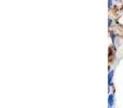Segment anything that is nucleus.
<instances>
[{"instance_id":"obj_1","label":"nucleus","mask_w":123,"mask_h":108,"mask_svg":"<svg viewBox=\"0 0 123 108\" xmlns=\"http://www.w3.org/2000/svg\"><path fill=\"white\" fill-rule=\"evenodd\" d=\"M112 106H113V94H110L109 98H108V107H112Z\"/></svg>"},{"instance_id":"obj_2","label":"nucleus","mask_w":123,"mask_h":108,"mask_svg":"<svg viewBox=\"0 0 123 108\" xmlns=\"http://www.w3.org/2000/svg\"><path fill=\"white\" fill-rule=\"evenodd\" d=\"M112 77H113V70L109 72V78H108V82H109V84H111V80H112Z\"/></svg>"}]
</instances>
